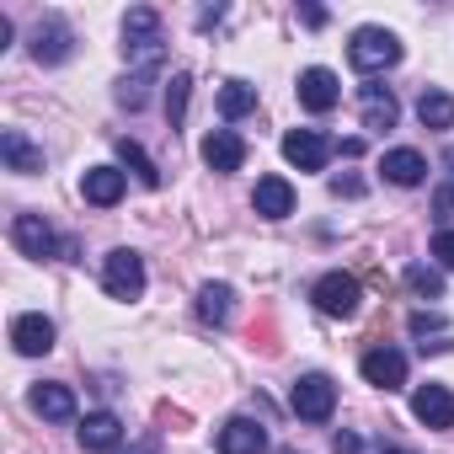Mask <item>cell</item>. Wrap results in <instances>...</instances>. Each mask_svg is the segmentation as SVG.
<instances>
[{
  "instance_id": "cell-7",
  "label": "cell",
  "mask_w": 454,
  "mask_h": 454,
  "mask_svg": "<svg viewBox=\"0 0 454 454\" xmlns=\"http://www.w3.org/2000/svg\"><path fill=\"white\" fill-rule=\"evenodd\" d=\"M310 300H316V310H326V316H358V305H364V289H358V278L353 273H326V278H316V289H310Z\"/></svg>"
},
{
  "instance_id": "cell-33",
  "label": "cell",
  "mask_w": 454,
  "mask_h": 454,
  "mask_svg": "<svg viewBox=\"0 0 454 454\" xmlns=\"http://www.w3.org/2000/svg\"><path fill=\"white\" fill-rule=\"evenodd\" d=\"M443 160H449V171H454V145H449V155H443Z\"/></svg>"
},
{
  "instance_id": "cell-3",
  "label": "cell",
  "mask_w": 454,
  "mask_h": 454,
  "mask_svg": "<svg viewBox=\"0 0 454 454\" xmlns=\"http://www.w3.org/2000/svg\"><path fill=\"white\" fill-rule=\"evenodd\" d=\"M289 406H294L300 422H332V411H337V385H332V374H300L294 390H289Z\"/></svg>"
},
{
  "instance_id": "cell-13",
  "label": "cell",
  "mask_w": 454,
  "mask_h": 454,
  "mask_svg": "<svg viewBox=\"0 0 454 454\" xmlns=\"http://www.w3.org/2000/svg\"><path fill=\"white\" fill-rule=\"evenodd\" d=\"M75 438H81L86 454H113V449L123 443V422H118V411H91V417L75 427Z\"/></svg>"
},
{
  "instance_id": "cell-8",
  "label": "cell",
  "mask_w": 454,
  "mask_h": 454,
  "mask_svg": "<svg viewBox=\"0 0 454 454\" xmlns=\"http://www.w3.org/2000/svg\"><path fill=\"white\" fill-rule=\"evenodd\" d=\"M70 54H75L70 22H65V17H43V22L33 27V59H38V65H65Z\"/></svg>"
},
{
  "instance_id": "cell-19",
  "label": "cell",
  "mask_w": 454,
  "mask_h": 454,
  "mask_svg": "<svg viewBox=\"0 0 454 454\" xmlns=\"http://www.w3.org/2000/svg\"><path fill=\"white\" fill-rule=\"evenodd\" d=\"M252 208H257L262 219H289V214H294V187H289L284 176H262L257 192H252Z\"/></svg>"
},
{
  "instance_id": "cell-10",
  "label": "cell",
  "mask_w": 454,
  "mask_h": 454,
  "mask_svg": "<svg viewBox=\"0 0 454 454\" xmlns=\"http://www.w3.org/2000/svg\"><path fill=\"white\" fill-rule=\"evenodd\" d=\"M358 374H364L374 390H401V385H406V358H401L395 348H369V353L358 358Z\"/></svg>"
},
{
  "instance_id": "cell-17",
  "label": "cell",
  "mask_w": 454,
  "mask_h": 454,
  "mask_svg": "<svg viewBox=\"0 0 454 454\" xmlns=\"http://www.w3.org/2000/svg\"><path fill=\"white\" fill-rule=\"evenodd\" d=\"M358 118H364V129H395V118H401V107H395V97H390V86H364L358 91Z\"/></svg>"
},
{
  "instance_id": "cell-27",
  "label": "cell",
  "mask_w": 454,
  "mask_h": 454,
  "mask_svg": "<svg viewBox=\"0 0 454 454\" xmlns=\"http://www.w3.org/2000/svg\"><path fill=\"white\" fill-rule=\"evenodd\" d=\"M406 289H411L417 300H438V294H443V278H438L433 268H422V262H411V268H406Z\"/></svg>"
},
{
  "instance_id": "cell-34",
  "label": "cell",
  "mask_w": 454,
  "mask_h": 454,
  "mask_svg": "<svg viewBox=\"0 0 454 454\" xmlns=\"http://www.w3.org/2000/svg\"><path fill=\"white\" fill-rule=\"evenodd\" d=\"M380 454H411V449H380Z\"/></svg>"
},
{
  "instance_id": "cell-1",
  "label": "cell",
  "mask_w": 454,
  "mask_h": 454,
  "mask_svg": "<svg viewBox=\"0 0 454 454\" xmlns=\"http://www.w3.org/2000/svg\"><path fill=\"white\" fill-rule=\"evenodd\" d=\"M123 54L139 65V70H155L160 65V12H150V6H134L129 17H123Z\"/></svg>"
},
{
  "instance_id": "cell-2",
  "label": "cell",
  "mask_w": 454,
  "mask_h": 454,
  "mask_svg": "<svg viewBox=\"0 0 454 454\" xmlns=\"http://www.w3.org/2000/svg\"><path fill=\"white\" fill-rule=\"evenodd\" d=\"M348 59H353L358 75H380V70L401 65V38L385 33V27H358L353 43H348Z\"/></svg>"
},
{
  "instance_id": "cell-5",
  "label": "cell",
  "mask_w": 454,
  "mask_h": 454,
  "mask_svg": "<svg viewBox=\"0 0 454 454\" xmlns=\"http://www.w3.org/2000/svg\"><path fill=\"white\" fill-rule=\"evenodd\" d=\"M342 145L332 139V134H316V129H289L284 134V155H289V166H300V171H326V160L337 155Z\"/></svg>"
},
{
  "instance_id": "cell-26",
  "label": "cell",
  "mask_w": 454,
  "mask_h": 454,
  "mask_svg": "<svg viewBox=\"0 0 454 454\" xmlns=\"http://www.w3.org/2000/svg\"><path fill=\"white\" fill-rule=\"evenodd\" d=\"M187 91H192V75L176 70L171 86H166V118H171V129H182V118H187Z\"/></svg>"
},
{
  "instance_id": "cell-32",
  "label": "cell",
  "mask_w": 454,
  "mask_h": 454,
  "mask_svg": "<svg viewBox=\"0 0 454 454\" xmlns=\"http://www.w3.org/2000/svg\"><path fill=\"white\" fill-rule=\"evenodd\" d=\"M129 454H155V449H150V443H139V449H129Z\"/></svg>"
},
{
  "instance_id": "cell-22",
  "label": "cell",
  "mask_w": 454,
  "mask_h": 454,
  "mask_svg": "<svg viewBox=\"0 0 454 454\" xmlns=\"http://www.w3.org/2000/svg\"><path fill=\"white\" fill-rule=\"evenodd\" d=\"M231 310H236L231 284H203V289H198V316H203V326H231Z\"/></svg>"
},
{
  "instance_id": "cell-15",
  "label": "cell",
  "mask_w": 454,
  "mask_h": 454,
  "mask_svg": "<svg viewBox=\"0 0 454 454\" xmlns=\"http://www.w3.org/2000/svg\"><path fill=\"white\" fill-rule=\"evenodd\" d=\"M12 348H17L22 358H43V353L54 348V321H49V316H17V321H12Z\"/></svg>"
},
{
  "instance_id": "cell-18",
  "label": "cell",
  "mask_w": 454,
  "mask_h": 454,
  "mask_svg": "<svg viewBox=\"0 0 454 454\" xmlns=\"http://www.w3.org/2000/svg\"><path fill=\"white\" fill-rule=\"evenodd\" d=\"M123 171L118 166H91L86 176H81V192H86V203H97V208H113L118 198H123Z\"/></svg>"
},
{
  "instance_id": "cell-14",
  "label": "cell",
  "mask_w": 454,
  "mask_h": 454,
  "mask_svg": "<svg viewBox=\"0 0 454 454\" xmlns=\"http://www.w3.org/2000/svg\"><path fill=\"white\" fill-rule=\"evenodd\" d=\"M219 454H268V427L252 417H231L219 427Z\"/></svg>"
},
{
  "instance_id": "cell-23",
  "label": "cell",
  "mask_w": 454,
  "mask_h": 454,
  "mask_svg": "<svg viewBox=\"0 0 454 454\" xmlns=\"http://www.w3.org/2000/svg\"><path fill=\"white\" fill-rule=\"evenodd\" d=\"M417 118H422V129H454V97L449 91H422Z\"/></svg>"
},
{
  "instance_id": "cell-24",
  "label": "cell",
  "mask_w": 454,
  "mask_h": 454,
  "mask_svg": "<svg viewBox=\"0 0 454 454\" xmlns=\"http://www.w3.org/2000/svg\"><path fill=\"white\" fill-rule=\"evenodd\" d=\"M257 107V86H247V81H224V91H219V113L224 118H247Z\"/></svg>"
},
{
  "instance_id": "cell-4",
  "label": "cell",
  "mask_w": 454,
  "mask_h": 454,
  "mask_svg": "<svg viewBox=\"0 0 454 454\" xmlns=\"http://www.w3.org/2000/svg\"><path fill=\"white\" fill-rule=\"evenodd\" d=\"M12 241H17V252L33 257V262H43V257H65V241L49 231V219H43V214H17V219H12Z\"/></svg>"
},
{
  "instance_id": "cell-12",
  "label": "cell",
  "mask_w": 454,
  "mask_h": 454,
  "mask_svg": "<svg viewBox=\"0 0 454 454\" xmlns=\"http://www.w3.org/2000/svg\"><path fill=\"white\" fill-rule=\"evenodd\" d=\"M411 417H417L422 427H433V433L454 427V395H449V385H422V390L411 395Z\"/></svg>"
},
{
  "instance_id": "cell-20",
  "label": "cell",
  "mask_w": 454,
  "mask_h": 454,
  "mask_svg": "<svg viewBox=\"0 0 454 454\" xmlns=\"http://www.w3.org/2000/svg\"><path fill=\"white\" fill-rule=\"evenodd\" d=\"M380 171H385V182H395V187H417V182L427 176V160L401 145V150H385V155H380Z\"/></svg>"
},
{
  "instance_id": "cell-25",
  "label": "cell",
  "mask_w": 454,
  "mask_h": 454,
  "mask_svg": "<svg viewBox=\"0 0 454 454\" xmlns=\"http://www.w3.org/2000/svg\"><path fill=\"white\" fill-rule=\"evenodd\" d=\"M118 160H123V166H129V171H134L145 187H160V166H155V160H150V155H145L134 139H118Z\"/></svg>"
},
{
  "instance_id": "cell-30",
  "label": "cell",
  "mask_w": 454,
  "mask_h": 454,
  "mask_svg": "<svg viewBox=\"0 0 454 454\" xmlns=\"http://www.w3.org/2000/svg\"><path fill=\"white\" fill-rule=\"evenodd\" d=\"M337 454H358V433H337Z\"/></svg>"
},
{
  "instance_id": "cell-29",
  "label": "cell",
  "mask_w": 454,
  "mask_h": 454,
  "mask_svg": "<svg viewBox=\"0 0 454 454\" xmlns=\"http://www.w3.org/2000/svg\"><path fill=\"white\" fill-rule=\"evenodd\" d=\"M433 257L454 273V231H438V236H433Z\"/></svg>"
},
{
  "instance_id": "cell-35",
  "label": "cell",
  "mask_w": 454,
  "mask_h": 454,
  "mask_svg": "<svg viewBox=\"0 0 454 454\" xmlns=\"http://www.w3.org/2000/svg\"><path fill=\"white\" fill-rule=\"evenodd\" d=\"M284 454H300V449H284Z\"/></svg>"
},
{
  "instance_id": "cell-9",
  "label": "cell",
  "mask_w": 454,
  "mask_h": 454,
  "mask_svg": "<svg viewBox=\"0 0 454 454\" xmlns=\"http://www.w3.org/2000/svg\"><path fill=\"white\" fill-rule=\"evenodd\" d=\"M294 91H300V107H305V113H332V107L342 102V81H337L332 70H321V65H310Z\"/></svg>"
},
{
  "instance_id": "cell-11",
  "label": "cell",
  "mask_w": 454,
  "mask_h": 454,
  "mask_svg": "<svg viewBox=\"0 0 454 454\" xmlns=\"http://www.w3.org/2000/svg\"><path fill=\"white\" fill-rule=\"evenodd\" d=\"M203 166H208V171H219V176L241 171V166H247V139H241V134H231V129H214V134L203 139Z\"/></svg>"
},
{
  "instance_id": "cell-6",
  "label": "cell",
  "mask_w": 454,
  "mask_h": 454,
  "mask_svg": "<svg viewBox=\"0 0 454 454\" xmlns=\"http://www.w3.org/2000/svg\"><path fill=\"white\" fill-rule=\"evenodd\" d=\"M102 289H107L113 300H139V294H145V262H139V252H129V247L107 252Z\"/></svg>"
},
{
  "instance_id": "cell-16",
  "label": "cell",
  "mask_w": 454,
  "mask_h": 454,
  "mask_svg": "<svg viewBox=\"0 0 454 454\" xmlns=\"http://www.w3.org/2000/svg\"><path fill=\"white\" fill-rule=\"evenodd\" d=\"M0 160H6V171H17V176L43 171V150H38L22 129H6V134H0Z\"/></svg>"
},
{
  "instance_id": "cell-31",
  "label": "cell",
  "mask_w": 454,
  "mask_h": 454,
  "mask_svg": "<svg viewBox=\"0 0 454 454\" xmlns=\"http://www.w3.org/2000/svg\"><path fill=\"white\" fill-rule=\"evenodd\" d=\"M300 17H305V22H310V27H326V12H321V6H305V12H300Z\"/></svg>"
},
{
  "instance_id": "cell-28",
  "label": "cell",
  "mask_w": 454,
  "mask_h": 454,
  "mask_svg": "<svg viewBox=\"0 0 454 454\" xmlns=\"http://www.w3.org/2000/svg\"><path fill=\"white\" fill-rule=\"evenodd\" d=\"M145 97H150V70H134V75L118 86V102H123V107H145Z\"/></svg>"
},
{
  "instance_id": "cell-21",
  "label": "cell",
  "mask_w": 454,
  "mask_h": 454,
  "mask_svg": "<svg viewBox=\"0 0 454 454\" xmlns=\"http://www.w3.org/2000/svg\"><path fill=\"white\" fill-rule=\"evenodd\" d=\"M27 401H33V411H38L43 422H70V417H75V390H70V385H38Z\"/></svg>"
}]
</instances>
